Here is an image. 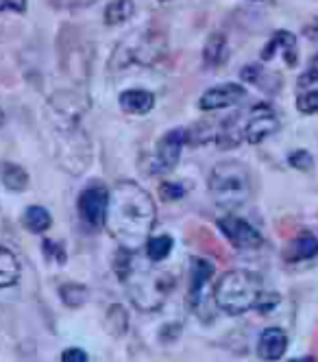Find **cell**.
<instances>
[{
  "mask_svg": "<svg viewBox=\"0 0 318 362\" xmlns=\"http://www.w3.org/2000/svg\"><path fill=\"white\" fill-rule=\"evenodd\" d=\"M157 223L153 197L136 181H118L110 190L105 227L120 249L138 253L144 249Z\"/></svg>",
  "mask_w": 318,
  "mask_h": 362,
  "instance_id": "6da1fadb",
  "label": "cell"
},
{
  "mask_svg": "<svg viewBox=\"0 0 318 362\" xmlns=\"http://www.w3.org/2000/svg\"><path fill=\"white\" fill-rule=\"evenodd\" d=\"M122 281L126 286L131 303H134L140 313H155V310H159L175 288V275L159 269L157 262H151V260L146 267H138L134 260Z\"/></svg>",
  "mask_w": 318,
  "mask_h": 362,
  "instance_id": "7a4b0ae2",
  "label": "cell"
},
{
  "mask_svg": "<svg viewBox=\"0 0 318 362\" xmlns=\"http://www.w3.org/2000/svg\"><path fill=\"white\" fill-rule=\"evenodd\" d=\"M261 291H264V284L257 273L235 269L218 277L214 286V301L225 315L240 317L249 313L251 308H255Z\"/></svg>",
  "mask_w": 318,
  "mask_h": 362,
  "instance_id": "3957f363",
  "label": "cell"
},
{
  "mask_svg": "<svg viewBox=\"0 0 318 362\" xmlns=\"http://www.w3.org/2000/svg\"><path fill=\"white\" fill-rule=\"evenodd\" d=\"M207 188L216 205L225 210H235L251 197V170L237 160L220 162L211 168Z\"/></svg>",
  "mask_w": 318,
  "mask_h": 362,
  "instance_id": "277c9868",
  "label": "cell"
},
{
  "mask_svg": "<svg viewBox=\"0 0 318 362\" xmlns=\"http://www.w3.org/2000/svg\"><path fill=\"white\" fill-rule=\"evenodd\" d=\"M166 53V37L153 31H138L126 42H122L116 50V66L124 68L131 64L153 66Z\"/></svg>",
  "mask_w": 318,
  "mask_h": 362,
  "instance_id": "5b68a950",
  "label": "cell"
},
{
  "mask_svg": "<svg viewBox=\"0 0 318 362\" xmlns=\"http://www.w3.org/2000/svg\"><path fill=\"white\" fill-rule=\"evenodd\" d=\"M107 201H110V188L102 184L88 186L81 194H78L76 208L81 214L83 223L90 227H100L105 223V212H107Z\"/></svg>",
  "mask_w": 318,
  "mask_h": 362,
  "instance_id": "8992f818",
  "label": "cell"
},
{
  "mask_svg": "<svg viewBox=\"0 0 318 362\" xmlns=\"http://www.w3.org/2000/svg\"><path fill=\"white\" fill-rule=\"evenodd\" d=\"M218 229L227 236V240L240 251H251V249H259L264 245V238L259 231L245 218L240 216H223L218 218Z\"/></svg>",
  "mask_w": 318,
  "mask_h": 362,
  "instance_id": "52a82bcc",
  "label": "cell"
},
{
  "mask_svg": "<svg viewBox=\"0 0 318 362\" xmlns=\"http://www.w3.org/2000/svg\"><path fill=\"white\" fill-rule=\"evenodd\" d=\"M277 132H279V118L271 105L259 103V105L251 107L249 120L245 124V140L249 144H261Z\"/></svg>",
  "mask_w": 318,
  "mask_h": 362,
  "instance_id": "ba28073f",
  "label": "cell"
},
{
  "mask_svg": "<svg viewBox=\"0 0 318 362\" xmlns=\"http://www.w3.org/2000/svg\"><path fill=\"white\" fill-rule=\"evenodd\" d=\"M185 146V132L183 129H170L168 134L162 136V140L157 142L155 158H153V173H170L179 160L181 151Z\"/></svg>",
  "mask_w": 318,
  "mask_h": 362,
  "instance_id": "9c48e42d",
  "label": "cell"
},
{
  "mask_svg": "<svg viewBox=\"0 0 318 362\" xmlns=\"http://www.w3.org/2000/svg\"><path fill=\"white\" fill-rule=\"evenodd\" d=\"M247 90L237 83H225V86H216L209 88L207 92H203V96L199 98V107L203 112H214V110H225L231 105H237L240 100H245Z\"/></svg>",
  "mask_w": 318,
  "mask_h": 362,
  "instance_id": "30bf717a",
  "label": "cell"
},
{
  "mask_svg": "<svg viewBox=\"0 0 318 362\" xmlns=\"http://www.w3.org/2000/svg\"><path fill=\"white\" fill-rule=\"evenodd\" d=\"M288 349V336L281 327H266L259 334L257 356L261 360H281Z\"/></svg>",
  "mask_w": 318,
  "mask_h": 362,
  "instance_id": "8fae6325",
  "label": "cell"
},
{
  "mask_svg": "<svg viewBox=\"0 0 318 362\" xmlns=\"http://www.w3.org/2000/svg\"><path fill=\"white\" fill-rule=\"evenodd\" d=\"M281 50V55L285 59L288 66H297L299 57H297V37L290 31H275V35L271 37V42L261 48V59L271 62L275 57V50Z\"/></svg>",
  "mask_w": 318,
  "mask_h": 362,
  "instance_id": "7c38bea8",
  "label": "cell"
},
{
  "mask_svg": "<svg viewBox=\"0 0 318 362\" xmlns=\"http://www.w3.org/2000/svg\"><path fill=\"white\" fill-rule=\"evenodd\" d=\"M118 103H120V107L124 112L136 114V116H144L155 107V94L148 92V90L134 88V90H124L118 96Z\"/></svg>",
  "mask_w": 318,
  "mask_h": 362,
  "instance_id": "4fadbf2b",
  "label": "cell"
},
{
  "mask_svg": "<svg viewBox=\"0 0 318 362\" xmlns=\"http://www.w3.org/2000/svg\"><path fill=\"white\" fill-rule=\"evenodd\" d=\"M229 59V42L223 33H211L203 46V64L207 68H220Z\"/></svg>",
  "mask_w": 318,
  "mask_h": 362,
  "instance_id": "5bb4252c",
  "label": "cell"
},
{
  "mask_svg": "<svg viewBox=\"0 0 318 362\" xmlns=\"http://www.w3.org/2000/svg\"><path fill=\"white\" fill-rule=\"evenodd\" d=\"M316 255H318V238L314 234H310V231H303L301 236H297L285 251V257L290 262L312 260Z\"/></svg>",
  "mask_w": 318,
  "mask_h": 362,
  "instance_id": "9a60e30c",
  "label": "cell"
},
{
  "mask_svg": "<svg viewBox=\"0 0 318 362\" xmlns=\"http://www.w3.org/2000/svg\"><path fill=\"white\" fill-rule=\"evenodd\" d=\"M20 262L13 251L7 247H0V288H9L20 279Z\"/></svg>",
  "mask_w": 318,
  "mask_h": 362,
  "instance_id": "2e32d148",
  "label": "cell"
},
{
  "mask_svg": "<svg viewBox=\"0 0 318 362\" xmlns=\"http://www.w3.org/2000/svg\"><path fill=\"white\" fill-rule=\"evenodd\" d=\"M0 181H3V186L11 192H22L29 186V175L26 170L18 164H11V162H3L0 164Z\"/></svg>",
  "mask_w": 318,
  "mask_h": 362,
  "instance_id": "e0dca14e",
  "label": "cell"
},
{
  "mask_svg": "<svg viewBox=\"0 0 318 362\" xmlns=\"http://www.w3.org/2000/svg\"><path fill=\"white\" fill-rule=\"evenodd\" d=\"M214 275V267H211L207 260H192V273H190V303L194 305L201 297V291L205 286V281Z\"/></svg>",
  "mask_w": 318,
  "mask_h": 362,
  "instance_id": "ac0fdd59",
  "label": "cell"
},
{
  "mask_svg": "<svg viewBox=\"0 0 318 362\" xmlns=\"http://www.w3.org/2000/svg\"><path fill=\"white\" fill-rule=\"evenodd\" d=\"M136 13V3L134 0H112V3L105 7V24L107 27H118L131 20Z\"/></svg>",
  "mask_w": 318,
  "mask_h": 362,
  "instance_id": "d6986e66",
  "label": "cell"
},
{
  "mask_svg": "<svg viewBox=\"0 0 318 362\" xmlns=\"http://www.w3.org/2000/svg\"><path fill=\"white\" fill-rule=\"evenodd\" d=\"M22 225L29 229L31 234H44V231L50 229V225H52V216L46 208H42V205H31V208L24 210Z\"/></svg>",
  "mask_w": 318,
  "mask_h": 362,
  "instance_id": "ffe728a7",
  "label": "cell"
},
{
  "mask_svg": "<svg viewBox=\"0 0 318 362\" xmlns=\"http://www.w3.org/2000/svg\"><path fill=\"white\" fill-rule=\"evenodd\" d=\"M172 247H175V240L170 236H153L151 234V238L144 245V251H146V257L151 262L159 264L172 253Z\"/></svg>",
  "mask_w": 318,
  "mask_h": 362,
  "instance_id": "44dd1931",
  "label": "cell"
},
{
  "mask_svg": "<svg viewBox=\"0 0 318 362\" xmlns=\"http://www.w3.org/2000/svg\"><path fill=\"white\" fill-rule=\"evenodd\" d=\"M88 295H90V291L83 286V284H76V281L64 284L59 288V297L68 308H81L88 301Z\"/></svg>",
  "mask_w": 318,
  "mask_h": 362,
  "instance_id": "7402d4cb",
  "label": "cell"
},
{
  "mask_svg": "<svg viewBox=\"0 0 318 362\" xmlns=\"http://www.w3.org/2000/svg\"><path fill=\"white\" fill-rule=\"evenodd\" d=\"M129 327V317H126V310L116 303L107 310V329L114 334V336H122Z\"/></svg>",
  "mask_w": 318,
  "mask_h": 362,
  "instance_id": "603a6c76",
  "label": "cell"
},
{
  "mask_svg": "<svg viewBox=\"0 0 318 362\" xmlns=\"http://www.w3.org/2000/svg\"><path fill=\"white\" fill-rule=\"evenodd\" d=\"M297 107L301 114H318V90H307L299 94Z\"/></svg>",
  "mask_w": 318,
  "mask_h": 362,
  "instance_id": "cb8c5ba5",
  "label": "cell"
},
{
  "mask_svg": "<svg viewBox=\"0 0 318 362\" xmlns=\"http://www.w3.org/2000/svg\"><path fill=\"white\" fill-rule=\"evenodd\" d=\"M314 83H318V53L312 57V62L307 64L305 72L299 76L297 88H299V90H307V88H310V86H314Z\"/></svg>",
  "mask_w": 318,
  "mask_h": 362,
  "instance_id": "d4e9b609",
  "label": "cell"
},
{
  "mask_svg": "<svg viewBox=\"0 0 318 362\" xmlns=\"http://www.w3.org/2000/svg\"><path fill=\"white\" fill-rule=\"evenodd\" d=\"M288 164L293 166V168H297V170H305V173H310V170H312V166H314V160H312V155H310L307 151L299 148V151H293V153H290Z\"/></svg>",
  "mask_w": 318,
  "mask_h": 362,
  "instance_id": "484cf974",
  "label": "cell"
},
{
  "mask_svg": "<svg viewBox=\"0 0 318 362\" xmlns=\"http://www.w3.org/2000/svg\"><path fill=\"white\" fill-rule=\"evenodd\" d=\"M277 303H279V295H277V293L266 295V293L261 291V295H259V299H257V303H255V310H257V313H261V315H266V313H271V310H273Z\"/></svg>",
  "mask_w": 318,
  "mask_h": 362,
  "instance_id": "4316f807",
  "label": "cell"
},
{
  "mask_svg": "<svg viewBox=\"0 0 318 362\" xmlns=\"http://www.w3.org/2000/svg\"><path fill=\"white\" fill-rule=\"evenodd\" d=\"M42 245H44V253H46L48 260H52V257H55V260H57L59 264H64V262H66V253H64L61 245H55L52 240H44Z\"/></svg>",
  "mask_w": 318,
  "mask_h": 362,
  "instance_id": "83f0119b",
  "label": "cell"
},
{
  "mask_svg": "<svg viewBox=\"0 0 318 362\" xmlns=\"http://www.w3.org/2000/svg\"><path fill=\"white\" fill-rule=\"evenodd\" d=\"M264 74V70L257 66V64H251V66H245L240 76H242V81L247 83H259V76Z\"/></svg>",
  "mask_w": 318,
  "mask_h": 362,
  "instance_id": "f1b7e54d",
  "label": "cell"
},
{
  "mask_svg": "<svg viewBox=\"0 0 318 362\" xmlns=\"http://www.w3.org/2000/svg\"><path fill=\"white\" fill-rule=\"evenodd\" d=\"M88 360L90 356L78 347H70L61 354V362H88Z\"/></svg>",
  "mask_w": 318,
  "mask_h": 362,
  "instance_id": "f546056e",
  "label": "cell"
},
{
  "mask_svg": "<svg viewBox=\"0 0 318 362\" xmlns=\"http://www.w3.org/2000/svg\"><path fill=\"white\" fill-rule=\"evenodd\" d=\"M183 192H185V188H183V186H179V184H170V181H166V184H162V197H164V199H168V201L181 199V197H183Z\"/></svg>",
  "mask_w": 318,
  "mask_h": 362,
  "instance_id": "4dcf8cb0",
  "label": "cell"
},
{
  "mask_svg": "<svg viewBox=\"0 0 318 362\" xmlns=\"http://www.w3.org/2000/svg\"><path fill=\"white\" fill-rule=\"evenodd\" d=\"M0 11L24 13L26 11V0H0Z\"/></svg>",
  "mask_w": 318,
  "mask_h": 362,
  "instance_id": "1f68e13d",
  "label": "cell"
},
{
  "mask_svg": "<svg viewBox=\"0 0 318 362\" xmlns=\"http://www.w3.org/2000/svg\"><path fill=\"white\" fill-rule=\"evenodd\" d=\"M305 33L312 37V40H318V18H314L307 27H305Z\"/></svg>",
  "mask_w": 318,
  "mask_h": 362,
  "instance_id": "d6a6232c",
  "label": "cell"
},
{
  "mask_svg": "<svg viewBox=\"0 0 318 362\" xmlns=\"http://www.w3.org/2000/svg\"><path fill=\"white\" fill-rule=\"evenodd\" d=\"M3 124H5V112L0 110V127H3Z\"/></svg>",
  "mask_w": 318,
  "mask_h": 362,
  "instance_id": "836d02e7",
  "label": "cell"
},
{
  "mask_svg": "<svg viewBox=\"0 0 318 362\" xmlns=\"http://www.w3.org/2000/svg\"><path fill=\"white\" fill-rule=\"evenodd\" d=\"M255 3H271V5H273L275 0H255Z\"/></svg>",
  "mask_w": 318,
  "mask_h": 362,
  "instance_id": "e575fe53",
  "label": "cell"
}]
</instances>
